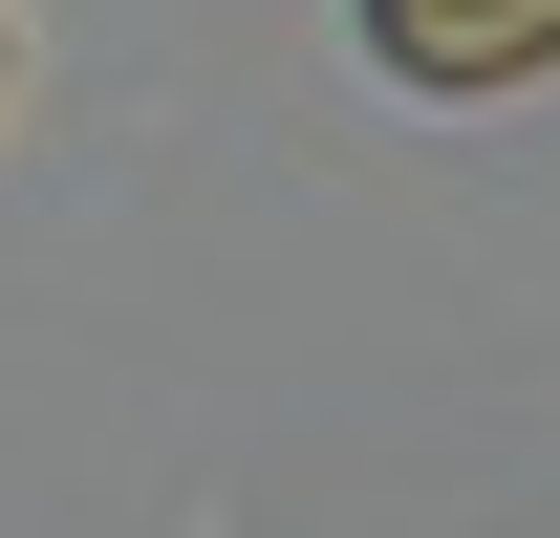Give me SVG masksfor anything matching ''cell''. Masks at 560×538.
I'll return each instance as SVG.
<instances>
[{
	"label": "cell",
	"instance_id": "obj_1",
	"mask_svg": "<svg viewBox=\"0 0 560 538\" xmlns=\"http://www.w3.org/2000/svg\"><path fill=\"white\" fill-rule=\"evenodd\" d=\"M366 44L410 86H539L560 66V0H366Z\"/></svg>",
	"mask_w": 560,
	"mask_h": 538
}]
</instances>
